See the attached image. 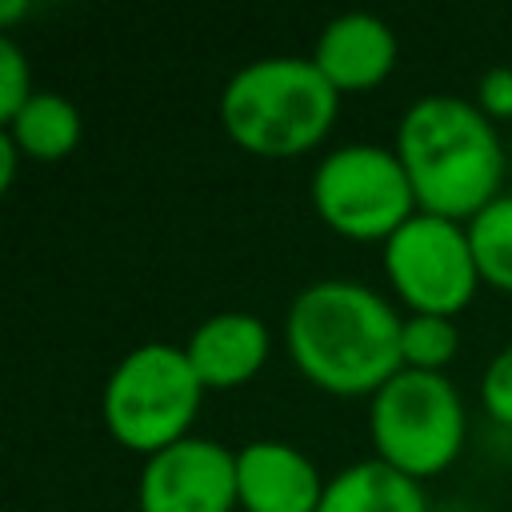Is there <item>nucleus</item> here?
<instances>
[{"instance_id":"6e6552de","label":"nucleus","mask_w":512,"mask_h":512,"mask_svg":"<svg viewBox=\"0 0 512 512\" xmlns=\"http://www.w3.org/2000/svg\"><path fill=\"white\" fill-rule=\"evenodd\" d=\"M140 512H236V452L208 436H184L144 456Z\"/></svg>"},{"instance_id":"ddd939ff","label":"nucleus","mask_w":512,"mask_h":512,"mask_svg":"<svg viewBox=\"0 0 512 512\" xmlns=\"http://www.w3.org/2000/svg\"><path fill=\"white\" fill-rule=\"evenodd\" d=\"M4 132L32 160H60L80 140V112L56 92H32V100L4 124Z\"/></svg>"},{"instance_id":"f03ea898","label":"nucleus","mask_w":512,"mask_h":512,"mask_svg":"<svg viewBox=\"0 0 512 512\" xmlns=\"http://www.w3.org/2000/svg\"><path fill=\"white\" fill-rule=\"evenodd\" d=\"M396 156L420 212L472 220L500 196L504 144L476 100L448 92L412 100L396 124Z\"/></svg>"},{"instance_id":"0eeeda50","label":"nucleus","mask_w":512,"mask_h":512,"mask_svg":"<svg viewBox=\"0 0 512 512\" xmlns=\"http://www.w3.org/2000/svg\"><path fill=\"white\" fill-rule=\"evenodd\" d=\"M384 272L412 312L432 316H456L480 284L468 228L432 212H412L384 240Z\"/></svg>"},{"instance_id":"f3484780","label":"nucleus","mask_w":512,"mask_h":512,"mask_svg":"<svg viewBox=\"0 0 512 512\" xmlns=\"http://www.w3.org/2000/svg\"><path fill=\"white\" fill-rule=\"evenodd\" d=\"M480 400H484L488 416H496L500 424H512V344H504L488 360V368L480 376Z\"/></svg>"},{"instance_id":"9d476101","label":"nucleus","mask_w":512,"mask_h":512,"mask_svg":"<svg viewBox=\"0 0 512 512\" xmlns=\"http://www.w3.org/2000/svg\"><path fill=\"white\" fill-rule=\"evenodd\" d=\"M312 64L336 92L372 88L396 64V32L376 12H340L320 28Z\"/></svg>"},{"instance_id":"39448f33","label":"nucleus","mask_w":512,"mask_h":512,"mask_svg":"<svg viewBox=\"0 0 512 512\" xmlns=\"http://www.w3.org/2000/svg\"><path fill=\"white\" fill-rule=\"evenodd\" d=\"M464 400L444 372L400 368L368 404V436L376 460L400 468L412 480L436 476L464 448Z\"/></svg>"},{"instance_id":"2eb2a0df","label":"nucleus","mask_w":512,"mask_h":512,"mask_svg":"<svg viewBox=\"0 0 512 512\" xmlns=\"http://www.w3.org/2000/svg\"><path fill=\"white\" fill-rule=\"evenodd\" d=\"M452 356H456L452 316H432V312L404 316V324H400V360H404V368L440 372Z\"/></svg>"},{"instance_id":"f8f14e48","label":"nucleus","mask_w":512,"mask_h":512,"mask_svg":"<svg viewBox=\"0 0 512 512\" xmlns=\"http://www.w3.org/2000/svg\"><path fill=\"white\" fill-rule=\"evenodd\" d=\"M316 512H428V500L420 480L372 456L328 476Z\"/></svg>"},{"instance_id":"9b49d317","label":"nucleus","mask_w":512,"mask_h":512,"mask_svg":"<svg viewBox=\"0 0 512 512\" xmlns=\"http://www.w3.org/2000/svg\"><path fill=\"white\" fill-rule=\"evenodd\" d=\"M268 328L252 312H216L200 320L184 344L204 388H236L252 380L268 360Z\"/></svg>"},{"instance_id":"1a4fd4ad","label":"nucleus","mask_w":512,"mask_h":512,"mask_svg":"<svg viewBox=\"0 0 512 512\" xmlns=\"http://www.w3.org/2000/svg\"><path fill=\"white\" fill-rule=\"evenodd\" d=\"M320 468L288 440H248L236 448V500L244 512H316Z\"/></svg>"},{"instance_id":"a211bd4d","label":"nucleus","mask_w":512,"mask_h":512,"mask_svg":"<svg viewBox=\"0 0 512 512\" xmlns=\"http://www.w3.org/2000/svg\"><path fill=\"white\" fill-rule=\"evenodd\" d=\"M476 104L480 112L492 120V116H508L512 120V68L508 64H496L480 76L476 84Z\"/></svg>"},{"instance_id":"dca6fc26","label":"nucleus","mask_w":512,"mask_h":512,"mask_svg":"<svg viewBox=\"0 0 512 512\" xmlns=\"http://www.w3.org/2000/svg\"><path fill=\"white\" fill-rule=\"evenodd\" d=\"M28 100H32L28 60L12 36H0V120L8 124Z\"/></svg>"},{"instance_id":"423d86ee","label":"nucleus","mask_w":512,"mask_h":512,"mask_svg":"<svg viewBox=\"0 0 512 512\" xmlns=\"http://www.w3.org/2000/svg\"><path fill=\"white\" fill-rule=\"evenodd\" d=\"M312 204L320 220L348 240H388L412 212H420L412 180L384 144H340L312 172Z\"/></svg>"},{"instance_id":"20e7f679","label":"nucleus","mask_w":512,"mask_h":512,"mask_svg":"<svg viewBox=\"0 0 512 512\" xmlns=\"http://www.w3.org/2000/svg\"><path fill=\"white\" fill-rule=\"evenodd\" d=\"M204 384L176 344H140L132 348L104 380L100 412L108 432L132 452H160L188 436L200 412Z\"/></svg>"},{"instance_id":"4468645a","label":"nucleus","mask_w":512,"mask_h":512,"mask_svg":"<svg viewBox=\"0 0 512 512\" xmlns=\"http://www.w3.org/2000/svg\"><path fill=\"white\" fill-rule=\"evenodd\" d=\"M464 228H468L480 280L500 292H512V192H500Z\"/></svg>"},{"instance_id":"aec40b11","label":"nucleus","mask_w":512,"mask_h":512,"mask_svg":"<svg viewBox=\"0 0 512 512\" xmlns=\"http://www.w3.org/2000/svg\"><path fill=\"white\" fill-rule=\"evenodd\" d=\"M24 12H28L24 0H0V24H12V20L24 16Z\"/></svg>"},{"instance_id":"6ab92c4d","label":"nucleus","mask_w":512,"mask_h":512,"mask_svg":"<svg viewBox=\"0 0 512 512\" xmlns=\"http://www.w3.org/2000/svg\"><path fill=\"white\" fill-rule=\"evenodd\" d=\"M16 156H24V152L16 148V140L8 132H0V192H8L16 180Z\"/></svg>"},{"instance_id":"f257e3e1","label":"nucleus","mask_w":512,"mask_h":512,"mask_svg":"<svg viewBox=\"0 0 512 512\" xmlns=\"http://www.w3.org/2000/svg\"><path fill=\"white\" fill-rule=\"evenodd\" d=\"M396 308L360 280H316L304 284L284 316V340L292 364L324 392L372 396L388 376L404 368L400 360Z\"/></svg>"},{"instance_id":"7ed1b4c3","label":"nucleus","mask_w":512,"mask_h":512,"mask_svg":"<svg viewBox=\"0 0 512 512\" xmlns=\"http://www.w3.org/2000/svg\"><path fill=\"white\" fill-rule=\"evenodd\" d=\"M340 92L312 56H260L236 68L220 92L224 132L256 156H296L320 144L336 120Z\"/></svg>"}]
</instances>
